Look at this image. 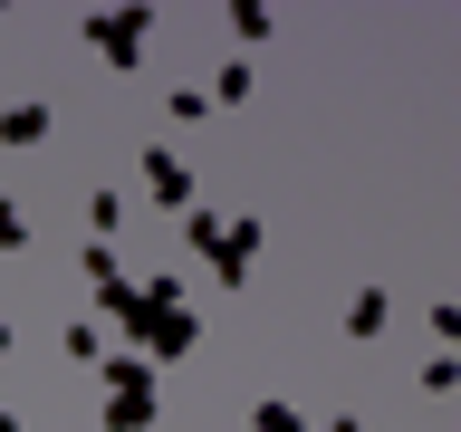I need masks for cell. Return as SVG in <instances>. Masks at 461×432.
Listing matches in <instances>:
<instances>
[{
    "instance_id": "6da1fadb",
    "label": "cell",
    "mask_w": 461,
    "mask_h": 432,
    "mask_svg": "<svg viewBox=\"0 0 461 432\" xmlns=\"http://www.w3.org/2000/svg\"><path fill=\"white\" fill-rule=\"evenodd\" d=\"M115 327H125V356H144V365H173V356H193V308L173 298V279H144L125 288V308H115Z\"/></svg>"
},
{
    "instance_id": "5bb4252c",
    "label": "cell",
    "mask_w": 461,
    "mask_h": 432,
    "mask_svg": "<svg viewBox=\"0 0 461 432\" xmlns=\"http://www.w3.org/2000/svg\"><path fill=\"white\" fill-rule=\"evenodd\" d=\"M0 432H20V413H0Z\"/></svg>"
},
{
    "instance_id": "7a4b0ae2",
    "label": "cell",
    "mask_w": 461,
    "mask_h": 432,
    "mask_svg": "<svg viewBox=\"0 0 461 432\" xmlns=\"http://www.w3.org/2000/svg\"><path fill=\"white\" fill-rule=\"evenodd\" d=\"M183 240H193L202 250V269H212V279H250V259H259V221L250 212H240V221H221V212H183Z\"/></svg>"
},
{
    "instance_id": "7c38bea8",
    "label": "cell",
    "mask_w": 461,
    "mask_h": 432,
    "mask_svg": "<svg viewBox=\"0 0 461 432\" xmlns=\"http://www.w3.org/2000/svg\"><path fill=\"white\" fill-rule=\"evenodd\" d=\"M250 432H308V413H298V403H259Z\"/></svg>"
},
{
    "instance_id": "8fae6325",
    "label": "cell",
    "mask_w": 461,
    "mask_h": 432,
    "mask_svg": "<svg viewBox=\"0 0 461 432\" xmlns=\"http://www.w3.org/2000/svg\"><path fill=\"white\" fill-rule=\"evenodd\" d=\"M68 365H106V337H96L86 317H77V327H68Z\"/></svg>"
},
{
    "instance_id": "ba28073f",
    "label": "cell",
    "mask_w": 461,
    "mask_h": 432,
    "mask_svg": "<svg viewBox=\"0 0 461 432\" xmlns=\"http://www.w3.org/2000/svg\"><path fill=\"white\" fill-rule=\"evenodd\" d=\"M0 144H49V106H10L0 115Z\"/></svg>"
},
{
    "instance_id": "5b68a950",
    "label": "cell",
    "mask_w": 461,
    "mask_h": 432,
    "mask_svg": "<svg viewBox=\"0 0 461 432\" xmlns=\"http://www.w3.org/2000/svg\"><path fill=\"white\" fill-rule=\"evenodd\" d=\"M144 202H154V212H193V164H183V154H173V144H144Z\"/></svg>"
},
{
    "instance_id": "52a82bcc",
    "label": "cell",
    "mask_w": 461,
    "mask_h": 432,
    "mask_svg": "<svg viewBox=\"0 0 461 432\" xmlns=\"http://www.w3.org/2000/svg\"><path fill=\"white\" fill-rule=\"evenodd\" d=\"M346 337H384V288H356V298H346Z\"/></svg>"
},
{
    "instance_id": "4fadbf2b",
    "label": "cell",
    "mask_w": 461,
    "mask_h": 432,
    "mask_svg": "<svg viewBox=\"0 0 461 432\" xmlns=\"http://www.w3.org/2000/svg\"><path fill=\"white\" fill-rule=\"evenodd\" d=\"M20 240H29V212H20V202H0V250H20Z\"/></svg>"
},
{
    "instance_id": "3957f363",
    "label": "cell",
    "mask_w": 461,
    "mask_h": 432,
    "mask_svg": "<svg viewBox=\"0 0 461 432\" xmlns=\"http://www.w3.org/2000/svg\"><path fill=\"white\" fill-rule=\"evenodd\" d=\"M144 423H154V365L106 356V432H144Z\"/></svg>"
},
{
    "instance_id": "8992f818",
    "label": "cell",
    "mask_w": 461,
    "mask_h": 432,
    "mask_svg": "<svg viewBox=\"0 0 461 432\" xmlns=\"http://www.w3.org/2000/svg\"><path fill=\"white\" fill-rule=\"evenodd\" d=\"M77 259H86V288H96V308L115 317V308H125V288H135V279H125V259H115V240H86Z\"/></svg>"
},
{
    "instance_id": "30bf717a",
    "label": "cell",
    "mask_w": 461,
    "mask_h": 432,
    "mask_svg": "<svg viewBox=\"0 0 461 432\" xmlns=\"http://www.w3.org/2000/svg\"><path fill=\"white\" fill-rule=\"evenodd\" d=\"M230 29H240V39H269L279 10H269V0H230Z\"/></svg>"
},
{
    "instance_id": "9a60e30c",
    "label": "cell",
    "mask_w": 461,
    "mask_h": 432,
    "mask_svg": "<svg viewBox=\"0 0 461 432\" xmlns=\"http://www.w3.org/2000/svg\"><path fill=\"white\" fill-rule=\"evenodd\" d=\"M0 356H10V327H0Z\"/></svg>"
},
{
    "instance_id": "9c48e42d",
    "label": "cell",
    "mask_w": 461,
    "mask_h": 432,
    "mask_svg": "<svg viewBox=\"0 0 461 432\" xmlns=\"http://www.w3.org/2000/svg\"><path fill=\"white\" fill-rule=\"evenodd\" d=\"M240 96H250V68H240V58H230V68H221V77H212V86H202V106H240Z\"/></svg>"
},
{
    "instance_id": "277c9868",
    "label": "cell",
    "mask_w": 461,
    "mask_h": 432,
    "mask_svg": "<svg viewBox=\"0 0 461 432\" xmlns=\"http://www.w3.org/2000/svg\"><path fill=\"white\" fill-rule=\"evenodd\" d=\"M86 49L106 58V68H135V58L154 49V20H144V10H96V20H86Z\"/></svg>"
}]
</instances>
